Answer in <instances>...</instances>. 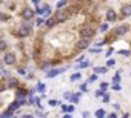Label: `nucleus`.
<instances>
[{
	"instance_id": "23",
	"label": "nucleus",
	"mask_w": 131,
	"mask_h": 118,
	"mask_svg": "<svg viewBox=\"0 0 131 118\" xmlns=\"http://www.w3.org/2000/svg\"><path fill=\"white\" fill-rule=\"evenodd\" d=\"M96 80H97V75H96V74H94V75H91V77H90V83H94V81H96Z\"/></svg>"
},
{
	"instance_id": "28",
	"label": "nucleus",
	"mask_w": 131,
	"mask_h": 118,
	"mask_svg": "<svg viewBox=\"0 0 131 118\" xmlns=\"http://www.w3.org/2000/svg\"><path fill=\"white\" fill-rule=\"evenodd\" d=\"M80 91H82V92L88 91V86H86V84H82V86H80Z\"/></svg>"
},
{
	"instance_id": "29",
	"label": "nucleus",
	"mask_w": 131,
	"mask_h": 118,
	"mask_svg": "<svg viewBox=\"0 0 131 118\" xmlns=\"http://www.w3.org/2000/svg\"><path fill=\"white\" fill-rule=\"evenodd\" d=\"M82 116H83V118H91V115H90L88 112H83V113H82Z\"/></svg>"
},
{
	"instance_id": "6",
	"label": "nucleus",
	"mask_w": 131,
	"mask_h": 118,
	"mask_svg": "<svg viewBox=\"0 0 131 118\" xmlns=\"http://www.w3.org/2000/svg\"><path fill=\"white\" fill-rule=\"evenodd\" d=\"M90 46V40L88 38H82V40H79V43H77V48L79 49H86Z\"/></svg>"
},
{
	"instance_id": "25",
	"label": "nucleus",
	"mask_w": 131,
	"mask_h": 118,
	"mask_svg": "<svg viewBox=\"0 0 131 118\" xmlns=\"http://www.w3.org/2000/svg\"><path fill=\"white\" fill-rule=\"evenodd\" d=\"M106 29H108V25H102L100 26V32H105Z\"/></svg>"
},
{
	"instance_id": "21",
	"label": "nucleus",
	"mask_w": 131,
	"mask_h": 118,
	"mask_svg": "<svg viewBox=\"0 0 131 118\" xmlns=\"http://www.w3.org/2000/svg\"><path fill=\"white\" fill-rule=\"evenodd\" d=\"M114 65H116V62L113 60V58H110V60L106 62V66H108V68H110V66H114Z\"/></svg>"
},
{
	"instance_id": "20",
	"label": "nucleus",
	"mask_w": 131,
	"mask_h": 118,
	"mask_svg": "<svg viewBox=\"0 0 131 118\" xmlns=\"http://www.w3.org/2000/svg\"><path fill=\"white\" fill-rule=\"evenodd\" d=\"M0 43H2V45H0V49H2V52H5V49H6V41H0Z\"/></svg>"
},
{
	"instance_id": "8",
	"label": "nucleus",
	"mask_w": 131,
	"mask_h": 118,
	"mask_svg": "<svg viewBox=\"0 0 131 118\" xmlns=\"http://www.w3.org/2000/svg\"><path fill=\"white\" fill-rule=\"evenodd\" d=\"M126 29H128V26H119L116 29V34L117 35H123V34H126Z\"/></svg>"
},
{
	"instance_id": "11",
	"label": "nucleus",
	"mask_w": 131,
	"mask_h": 118,
	"mask_svg": "<svg viewBox=\"0 0 131 118\" xmlns=\"http://www.w3.org/2000/svg\"><path fill=\"white\" fill-rule=\"evenodd\" d=\"M56 22H57V20H56V17H52V19H48L45 23H46V26H48V28H51V26H54V25H56Z\"/></svg>"
},
{
	"instance_id": "17",
	"label": "nucleus",
	"mask_w": 131,
	"mask_h": 118,
	"mask_svg": "<svg viewBox=\"0 0 131 118\" xmlns=\"http://www.w3.org/2000/svg\"><path fill=\"white\" fill-rule=\"evenodd\" d=\"M79 78H80V74H73V75H71V78H70V80H71V81H77V80H79Z\"/></svg>"
},
{
	"instance_id": "38",
	"label": "nucleus",
	"mask_w": 131,
	"mask_h": 118,
	"mask_svg": "<svg viewBox=\"0 0 131 118\" xmlns=\"http://www.w3.org/2000/svg\"><path fill=\"white\" fill-rule=\"evenodd\" d=\"M122 118H128V113H125V115H123V116H122Z\"/></svg>"
},
{
	"instance_id": "4",
	"label": "nucleus",
	"mask_w": 131,
	"mask_h": 118,
	"mask_svg": "<svg viewBox=\"0 0 131 118\" xmlns=\"http://www.w3.org/2000/svg\"><path fill=\"white\" fill-rule=\"evenodd\" d=\"M120 14H122V17H129L131 16V5H123L120 9Z\"/></svg>"
},
{
	"instance_id": "30",
	"label": "nucleus",
	"mask_w": 131,
	"mask_h": 118,
	"mask_svg": "<svg viewBox=\"0 0 131 118\" xmlns=\"http://www.w3.org/2000/svg\"><path fill=\"white\" fill-rule=\"evenodd\" d=\"M106 118H117V115L113 112V113H108V116H106Z\"/></svg>"
},
{
	"instance_id": "39",
	"label": "nucleus",
	"mask_w": 131,
	"mask_h": 118,
	"mask_svg": "<svg viewBox=\"0 0 131 118\" xmlns=\"http://www.w3.org/2000/svg\"><path fill=\"white\" fill-rule=\"evenodd\" d=\"M32 2H34V3H39V2H40V0H32Z\"/></svg>"
},
{
	"instance_id": "32",
	"label": "nucleus",
	"mask_w": 131,
	"mask_h": 118,
	"mask_svg": "<svg viewBox=\"0 0 131 118\" xmlns=\"http://www.w3.org/2000/svg\"><path fill=\"white\" fill-rule=\"evenodd\" d=\"M36 23H37V26H39V25H42V23H43V19H37V22H36Z\"/></svg>"
},
{
	"instance_id": "12",
	"label": "nucleus",
	"mask_w": 131,
	"mask_h": 118,
	"mask_svg": "<svg viewBox=\"0 0 131 118\" xmlns=\"http://www.w3.org/2000/svg\"><path fill=\"white\" fill-rule=\"evenodd\" d=\"M22 28L26 29V31H31V23H29V20H25V22L22 23Z\"/></svg>"
},
{
	"instance_id": "33",
	"label": "nucleus",
	"mask_w": 131,
	"mask_h": 118,
	"mask_svg": "<svg viewBox=\"0 0 131 118\" xmlns=\"http://www.w3.org/2000/svg\"><path fill=\"white\" fill-rule=\"evenodd\" d=\"M113 89H114V91H119V89H120V86H117V84H114V86H113Z\"/></svg>"
},
{
	"instance_id": "14",
	"label": "nucleus",
	"mask_w": 131,
	"mask_h": 118,
	"mask_svg": "<svg viewBox=\"0 0 131 118\" xmlns=\"http://www.w3.org/2000/svg\"><path fill=\"white\" fill-rule=\"evenodd\" d=\"M88 66H90V62L86 60V62H82V63L79 65V69H86Z\"/></svg>"
},
{
	"instance_id": "35",
	"label": "nucleus",
	"mask_w": 131,
	"mask_h": 118,
	"mask_svg": "<svg viewBox=\"0 0 131 118\" xmlns=\"http://www.w3.org/2000/svg\"><path fill=\"white\" fill-rule=\"evenodd\" d=\"M114 109H117V110H119V109H120V104H119V103H116V104H114Z\"/></svg>"
},
{
	"instance_id": "10",
	"label": "nucleus",
	"mask_w": 131,
	"mask_h": 118,
	"mask_svg": "<svg viewBox=\"0 0 131 118\" xmlns=\"http://www.w3.org/2000/svg\"><path fill=\"white\" fill-rule=\"evenodd\" d=\"M20 106H22V104H20V101H14V103H13V104L9 106V110H8V112H13V110H16V109H19Z\"/></svg>"
},
{
	"instance_id": "15",
	"label": "nucleus",
	"mask_w": 131,
	"mask_h": 118,
	"mask_svg": "<svg viewBox=\"0 0 131 118\" xmlns=\"http://www.w3.org/2000/svg\"><path fill=\"white\" fill-rule=\"evenodd\" d=\"M94 72H96V74H105V72H106V68H96Z\"/></svg>"
},
{
	"instance_id": "2",
	"label": "nucleus",
	"mask_w": 131,
	"mask_h": 118,
	"mask_svg": "<svg viewBox=\"0 0 131 118\" xmlns=\"http://www.w3.org/2000/svg\"><path fill=\"white\" fill-rule=\"evenodd\" d=\"M3 62H5L6 65H13V63H16V55H14L13 52H8V54H5V57H3Z\"/></svg>"
},
{
	"instance_id": "40",
	"label": "nucleus",
	"mask_w": 131,
	"mask_h": 118,
	"mask_svg": "<svg viewBox=\"0 0 131 118\" xmlns=\"http://www.w3.org/2000/svg\"><path fill=\"white\" fill-rule=\"evenodd\" d=\"M40 118H45V116H40Z\"/></svg>"
},
{
	"instance_id": "34",
	"label": "nucleus",
	"mask_w": 131,
	"mask_h": 118,
	"mask_svg": "<svg viewBox=\"0 0 131 118\" xmlns=\"http://www.w3.org/2000/svg\"><path fill=\"white\" fill-rule=\"evenodd\" d=\"M103 101H105V103H106V101H110V97H108V95H105V97H103Z\"/></svg>"
},
{
	"instance_id": "41",
	"label": "nucleus",
	"mask_w": 131,
	"mask_h": 118,
	"mask_svg": "<svg viewBox=\"0 0 131 118\" xmlns=\"http://www.w3.org/2000/svg\"><path fill=\"white\" fill-rule=\"evenodd\" d=\"M11 118H16V116H11Z\"/></svg>"
},
{
	"instance_id": "16",
	"label": "nucleus",
	"mask_w": 131,
	"mask_h": 118,
	"mask_svg": "<svg viewBox=\"0 0 131 118\" xmlns=\"http://www.w3.org/2000/svg\"><path fill=\"white\" fill-rule=\"evenodd\" d=\"M17 84H19V81H17L16 78H11V80H9V86H11V87H16Z\"/></svg>"
},
{
	"instance_id": "27",
	"label": "nucleus",
	"mask_w": 131,
	"mask_h": 118,
	"mask_svg": "<svg viewBox=\"0 0 131 118\" xmlns=\"http://www.w3.org/2000/svg\"><path fill=\"white\" fill-rule=\"evenodd\" d=\"M119 54H122V55H125V57H128V55H129V51H120Z\"/></svg>"
},
{
	"instance_id": "26",
	"label": "nucleus",
	"mask_w": 131,
	"mask_h": 118,
	"mask_svg": "<svg viewBox=\"0 0 131 118\" xmlns=\"http://www.w3.org/2000/svg\"><path fill=\"white\" fill-rule=\"evenodd\" d=\"M37 87H39V91H40V92H43V91H45V84H42V83H39V86H37Z\"/></svg>"
},
{
	"instance_id": "7",
	"label": "nucleus",
	"mask_w": 131,
	"mask_h": 118,
	"mask_svg": "<svg viewBox=\"0 0 131 118\" xmlns=\"http://www.w3.org/2000/svg\"><path fill=\"white\" fill-rule=\"evenodd\" d=\"M106 20H108V22H114V20H116V12H114L113 9H108V11H106Z\"/></svg>"
},
{
	"instance_id": "18",
	"label": "nucleus",
	"mask_w": 131,
	"mask_h": 118,
	"mask_svg": "<svg viewBox=\"0 0 131 118\" xmlns=\"http://www.w3.org/2000/svg\"><path fill=\"white\" fill-rule=\"evenodd\" d=\"M103 94H105V89H99V91H96V97L99 98V97H103Z\"/></svg>"
},
{
	"instance_id": "13",
	"label": "nucleus",
	"mask_w": 131,
	"mask_h": 118,
	"mask_svg": "<svg viewBox=\"0 0 131 118\" xmlns=\"http://www.w3.org/2000/svg\"><path fill=\"white\" fill-rule=\"evenodd\" d=\"M96 118H106V116H105V110H103V109H99V110L96 112Z\"/></svg>"
},
{
	"instance_id": "3",
	"label": "nucleus",
	"mask_w": 131,
	"mask_h": 118,
	"mask_svg": "<svg viewBox=\"0 0 131 118\" xmlns=\"http://www.w3.org/2000/svg\"><path fill=\"white\" fill-rule=\"evenodd\" d=\"M67 19H68V12L67 11H62V9L57 11V14H56V20L57 22H63V20H67Z\"/></svg>"
},
{
	"instance_id": "31",
	"label": "nucleus",
	"mask_w": 131,
	"mask_h": 118,
	"mask_svg": "<svg viewBox=\"0 0 131 118\" xmlns=\"http://www.w3.org/2000/svg\"><path fill=\"white\" fill-rule=\"evenodd\" d=\"M19 74H22V75H25V74H26V71H25V69H22V68H19Z\"/></svg>"
},
{
	"instance_id": "37",
	"label": "nucleus",
	"mask_w": 131,
	"mask_h": 118,
	"mask_svg": "<svg viewBox=\"0 0 131 118\" xmlns=\"http://www.w3.org/2000/svg\"><path fill=\"white\" fill-rule=\"evenodd\" d=\"M63 118H71V115H70V113H67V115H65V116H63Z\"/></svg>"
},
{
	"instance_id": "9",
	"label": "nucleus",
	"mask_w": 131,
	"mask_h": 118,
	"mask_svg": "<svg viewBox=\"0 0 131 118\" xmlns=\"http://www.w3.org/2000/svg\"><path fill=\"white\" fill-rule=\"evenodd\" d=\"M60 72H62L60 69H52V71H49L46 75H48V78H54V77H56L57 74H60Z\"/></svg>"
},
{
	"instance_id": "5",
	"label": "nucleus",
	"mask_w": 131,
	"mask_h": 118,
	"mask_svg": "<svg viewBox=\"0 0 131 118\" xmlns=\"http://www.w3.org/2000/svg\"><path fill=\"white\" fill-rule=\"evenodd\" d=\"M32 17H34V11L31 8H25L23 9V19L25 20H31Z\"/></svg>"
},
{
	"instance_id": "24",
	"label": "nucleus",
	"mask_w": 131,
	"mask_h": 118,
	"mask_svg": "<svg viewBox=\"0 0 131 118\" xmlns=\"http://www.w3.org/2000/svg\"><path fill=\"white\" fill-rule=\"evenodd\" d=\"M48 104H49V106H57L59 103H57L56 100H49V101H48Z\"/></svg>"
},
{
	"instance_id": "1",
	"label": "nucleus",
	"mask_w": 131,
	"mask_h": 118,
	"mask_svg": "<svg viewBox=\"0 0 131 118\" xmlns=\"http://www.w3.org/2000/svg\"><path fill=\"white\" fill-rule=\"evenodd\" d=\"M80 35H82V38H91L93 35H94V31L91 29V28H83L82 31H80Z\"/></svg>"
},
{
	"instance_id": "19",
	"label": "nucleus",
	"mask_w": 131,
	"mask_h": 118,
	"mask_svg": "<svg viewBox=\"0 0 131 118\" xmlns=\"http://www.w3.org/2000/svg\"><path fill=\"white\" fill-rule=\"evenodd\" d=\"M65 3H67V0H60V2L57 3V8H59V9H62V6H65Z\"/></svg>"
},
{
	"instance_id": "36",
	"label": "nucleus",
	"mask_w": 131,
	"mask_h": 118,
	"mask_svg": "<svg viewBox=\"0 0 131 118\" xmlns=\"http://www.w3.org/2000/svg\"><path fill=\"white\" fill-rule=\"evenodd\" d=\"M22 118H34V116H32V115H23Z\"/></svg>"
},
{
	"instance_id": "22",
	"label": "nucleus",
	"mask_w": 131,
	"mask_h": 118,
	"mask_svg": "<svg viewBox=\"0 0 131 118\" xmlns=\"http://www.w3.org/2000/svg\"><path fill=\"white\" fill-rule=\"evenodd\" d=\"M119 81H120V75H119V74H117V75H116V77H114V78H113V83H114V84H117V83H119Z\"/></svg>"
}]
</instances>
